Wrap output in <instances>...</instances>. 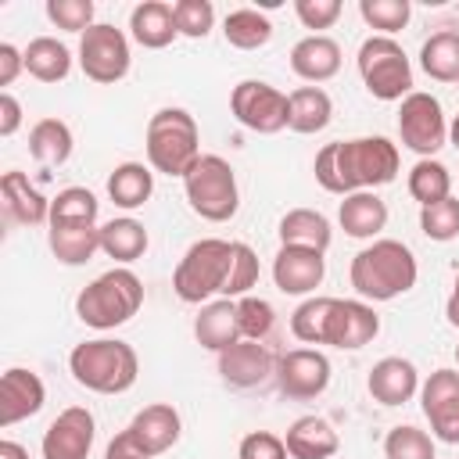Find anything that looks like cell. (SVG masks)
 I'll list each match as a JSON object with an SVG mask.
<instances>
[{
    "instance_id": "42",
    "label": "cell",
    "mask_w": 459,
    "mask_h": 459,
    "mask_svg": "<svg viewBox=\"0 0 459 459\" xmlns=\"http://www.w3.org/2000/svg\"><path fill=\"white\" fill-rule=\"evenodd\" d=\"M359 14L369 29H380V36H391L409 25L412 4L409 0H359Z\"/></svg>"
},
{
    "instance_id": "39",
    "label": "cell",
    "mask_w": 459,
    "mask_h": 459,
    "mask_svg": "<svg viewBox=\"0 0 459 459\" xmlns=\"http://www.w3.org/2000/svg\"><path fill=\"white\" fill-rule=\"evenodd\" d=\"M237 326L244 341H265L276 326V308L258 294H244L237 298Z\"/></svg>"
},
{
    "instance_id": "5",
    "label": "cell",
    "mask_w": 459,
    "mask_h": 459,
    "mask_svg": "<svg viewBox=\"0 0 459 459\" xmlns=\"http://www.w3.org/2000/svg\"><path fill=\"white\" fill-rule=\"evenodd\" d=\"M140 305H143L140 276L126 265H115L79 290L75 316H79V323H86L93 330H115V326L129 323L140 312Z\"/></svg>"
},
{
    "instance_id": "9",
    "label": "cell",
    "mask_w": 459,
    "mask_h": 459,
    "mask_svg": "<svg viewBox=\"0 0 459 459\" xmlns=\"http://www.w3.org/2000/svg\"><path fill=\"white\" fill-rule=\"evenodd\" d=\"M129 65H133V54L122 29L97 22L79 36V68L90 82H100V86L122 82L129 75Z\"/></svg>"
},
{
    "instance_id": "17",
    "label": "cell",
    "mask_w": 459,
    "mask_h": 459,
    "mask_svg": "<svg viewBox=\"0 0 459 459\" xmlns=\"http://www.w3.org/2000/svg\"><path fill=\"white\" fill-rule=\"evenodd\" d=\"M47 402V387L39 380V373L11 366L0 377V427H14L29 416H36Z\"/></svg>"
},
{
    "instance_id": "16",
    "label": "cell",
    "mask_w": 459,
    "mask_h": 459,
    "mask_svg": "<svg viewBox=\"0 0 459 459\" xmlns=\"http://www.w3.org/2000/svg\"><path fill=\"white\" fill-rule=\"evenodd\" d=\"M276 373V355L262 344V341H237L226 351H219V377L222 384L247 391V387H262L269 377Z\"/></svg>"
},
{
    "instance_id": "45",
    "label": "cell",
    "mask_w": 459,
    "mask_h": 459,
    "mask_svg": "<svg viewBox=\"0 0 459 459\" xmlns=\"http://www.w3.org/2000/svg\"><path fill=\"white\" fill-rule=\"evenodd\" d=\"M47 18L65 32H86L93 22V0H47Z\"/></svg>"
},
{
    "instance_id": "10",
    "label": "cell",
    "mask_w": 459,
    "mask_h": 459,
    "mask_svg": "<svg viewBox=\"0 0 459 459\" xmlns=\"http://www.w3.org/2000/svg\"><path fill=\"white\" fill-rule=\"evenodd\" d=\"M230 111L244 129L258 136L287 129V93L265 79H240L230 93Z\"/></svg>"
},
{
    "instance_id": "29",
    "label": "cell",
    "mask_w": 459,
    "mask_h": 459,
    "mask_svg": "<svg viewBox=\"0 0 459 459\" xmlns=\"http://www.w3.org/2000/svg\"><path fill=\"white\" fill-rule=\"evenodd\" d=\"M333 240V226L323 212L316 208H290L280 219V244L283 247H308V251H323Z\"/></svg>"
},
{
    "instance_id": "46",
    "label": "cell",
    "mask_w": 459,
    "mask_h": 459,
    "mask_svg": "<svg viewBox=\"0 0 459 459\" xmlns=\"http://www.w3.org/2000/svg\"><path fill=\"white\" fill-rule=\"evenodd\" d=\"M237 459H287V445L273 430H251L240 437Z\"/></svg>"
},
{
    "instance_id": "14",
    "label": "cell",
    "mask_w": 459,
    "mask_h": 459,
    "mask_svg": "<svg viewBox=\"0 0 459 459\" xmlns=\"http://www.w3.org/2000/svg\"><path fill=\"white\" fill-rule=\"evenodd\" d=\"M420 405L430 434L445 445H459V369H434L420 384Z\"/></svg>"
},
{
    "instance_id": "21",
    "label": "cell",
    "mask_w": 459,
    "mask_h": 459,
    "mask_svg": "<svg viewBox=\"0 0 459 459\" xmlns=\"http://www.w3.org/2000/svg\"><path fill=\"white\" fill-rule=\"evenodd\" d=\"M366 387H369L373 402H380V405H405L420 391V373H416V366L409 359L387 355L369 369Z\"/></svg>"
},
{
    "instance_id": "38",
    "label": "cell",
    "mask_w": 459,
    "mask_h": 459,
    "mask_svg": "<svg viewBox=\"0 0 459 459\" xmlns=\"http://www.w3.org/2000/svg\"><path fill=\"white\" fill-rule=\"evenodd\" d=\"M97 212H100V201L86 186H65L50 201V222H97Z\"/></svg>"
},
{
    "instance_id": "31",
    "label": "cell",
    "mask_w": 459,
    "mask_h": 459,
    "mask_svg": "<svg viewBox=\"0 0 459 459\" xmlns=\"http://www.w3.org/2000/svg\"><path fill=\"white\" fill-rule=\"evenodd\" d=\"M147 244H151V237H147L143 222H136L133 215H118V219L100 226V251L108 258H115L118 265H129V262L143 258Z\"/></svg>"
},
{
    "instance_id": "37",
    "label": "cell",
    "mask_w": 459,
    "mask_h": 459,
    "mask_svg": "<svg viewBox=\"0 0 459 459\" xmlns=\"http://www.w3.org/2000/svg\"><path fill=\"white\" fill-rule=\"evenodd\" d=\"M262 276V265H258V255L255 247H247L244 240H233V255H230V273H226V283H222V298H244Z\"/></svg>"
},
{
    "instance_id": "41",
    "label": "cell",
    "mask_w": 459,
    "mask_h": 459,
    "mask_svg": "<svg viewBox=\"0 0 459 459\" xmlns=\"http://www.w3.org/2000/svg\"><path fill=\"white\" fill-rule=\"evenodd\" d=\"M387 459H434V437L412 423H398L384 437Z\"/></svg>"
},
{
    "instance_id": "8",
    "label": "cell",
    "mask_w": 459,
    "mask_h": 459,
    "mask_svg": "<svg viewBox=\"0 0 459 459\" xmlns=\"http://www.w3.org/2000/svg\"><path fill=\"white\" fill-rule=\"evenodd\" d=\"M359 75L369 97L377 100H405L412 93V65L394 36H369L359 47Z\"/></svg>"
},
{
    "instance_id": "12",
    "label": "cell",
    "mask_w": 459,
    "mask_h": 459,
    "mask_svg": "<svg viewBox=\"0 0 459 459\" xmlns=\"http://www.w3.org/2000/svg\"><path fill=\"white\" fill-rule=\"evenodd\" d=\"M276 387L287 398H319L330 387V359L319 348H290L276 355Z\"/></svg>"
},
{
    "instance_id": "3",
    "label": "cell",
    "mask_w": 459,
    "mask_h": 459,
    "mask_svg": "<svg viewBox=\"0 0 459 459\" xmlns=\"http://www.w3.org/2000/svg\"><path fill=\"white\" fill-rule=\"evenodd\" d=\"M68 373L79 387H86L93 394H122L136 384L140 359H136L133 344H126L118 337H93V341H82L72 348Z\"/></svg>"
},
{
    "instance_id": "11",
    "label": "cell",
    "mask_w": 459,
    "mask_h": 459,
    "mask_svg": "<svg viewBox=\"0 0 459 459\" xmlns=\"http://www.w3.org/2000/svg\"><path fill=\"white\" fill-rule=\"evenodd\" d=\"M398 136L420 158H434L448 143V122L441 100L423 90H412L398 108Z\"/></svg>"
},
{
    "instance_id": "6",
    "label": "cell",
    "mask_w": 459,
    "mask_h": 459,
    "mask_svg": "<svg viewBox=\"0 0 459 459\" xmlns=\"http://www.w3.org/2000/svg\"><path fill=\"white\" fill-rule=\"evenodd\" d=\"M230 255H233V240L222 237H201L186 247V255L179 258L176 273H172V290L179 301L186 305H208L215 301V294L222 298V283L230 273Z\"/></svg>"
},
{
    "instance_id": "27",
    "label": "cell",
    "mask_w": 459,
    "mask_h": 459,
    "mask_svg": "<svg viewBox=\"0 0 459 459\" xmlns=\"http://www.w3.org/2000/svg\"><path fill=\"white\" fill-rule=\"evenodd\" d=\"M129 36H133L143 50H165V47L179 36L172 4H161V0H143V4H136L133 14H129Z\"/></svg>"
},
{
    "instance_id": "18",
    "label": "cell",
    "mask_w": 459,
    "mask_h": 459,
    "mask_svg": "<svg viewBox=\"0 0 459 459\" xmlns=\"http://www.w3.org/2000/svg\"><path fill=\"white\" fill-rule=\"evenodd\" d=\"M326 276V258L323 251L308 247H283L273 258V283L280 294H312Z\"/></svg>"
},
{
    "instance_id": "28",
    "label": "cell",
    "mask_w": 459,
    "mask_h": 459,
    "mask_svg": "<svg viewBox=\"0 0 459 459\" xmlns=\"http://www.w3.org/2000/svg\"><path fill=\"white\" fill-rule=\"evenodd\" d=\"M333 118V100L323 86H298L287 93V129L312 136L323 133Z\"/></svg>"
},
{
    "instance_id": "7",
    "label": "cell",
    "mask_w": 459,
    "mask_h": 459,
    "mask_svg": "<svg viewBox=\"0 0 459 459\" xmlns=\"http://www.w3.org/2000/svg\"><path fill=\"white\" fill-rule=\"evenodd\" d=\"M183 190H186L190 212L201 215L204 222H230L240 208L237 172L219 154H201L197 165L183 176Z\"/></svg>"
},
{
    "instance_id": "44",
    "label": "cell",
    "mask_w": 459,
    "mask_h": 459,
    "mask_svg": "<svg viewBox=\"0 0 459 459\" xmlns=\"http://www.w3.org/2000/svg\"><path fill=\"white\" fill-rule=\"evenodd\" d=\"M172 14H176L179 36H186V39H204L215 25V7L208 0H176Z\"/></svg>"
},
{
    "instance_id": "24",
    "label": "cell",
    "mask_w": 459,
    "mask_h": 459,
    "mask_svg": "<svg viewBox=\"0 0 459 459\" xmlns=\"http://www.w3.org/2000/svg\"><path fill=\"white\" fill-rule=\"evenodd\" d=\"M337 222L348 237L355 240H377V233L387 226V204L377 190H359L348 194L337 208Z\"/></svg>"
},
{
    "instance_id": "48",
    "label": "cell",
    "mask_w": 459,
    "mask_h": 459,
    "mask_svg": "<svg viewBox=\"0 0 459 459\" xmlns=\"http://www.w3.org/2000/svg\"><path fill=\"white\" fill-rule=\"evenodd\" d=\"M25 72V50L14 43H0V86H11Z\"/></svg>"
},
{
    "instance_id": "1",
    "label": "cell",
    "mask_w": 459,
    "mask_h": 459,
    "mask_svg": "<svg viewBox=\"0 0 459 459\" xmlns=\"http://www.w3.org/2000/svg\"><path fill=\"white\" fill-rule=\"evenodd\" d=\"M398 169H402V158L387 136L333 140V143H323L312 161L316 183L337 197L387 186V183H394Z\"/></svg>"
},
{
    "instance_id": "43",
    "label": "cell",
    "mask_w": 459,
    "mask_h": 459,
    "mask_svg": "<svg viewBox=\"0 0 459 459\" xmlns=\"http://www.w3.org/2000/svg\"><path fill=\"white\" fill-rule=\"evenodd\" d=\"M420 230L427 240H437V244L455 240L459 237V197H445L437 204L420 208Z\"/></svg>"
},
{
    "instance_id": "23",
    "label": "cell",
    "mask_w": 459,
    "mask_h": 459,
    "mask_svg": "<svg viewBox=\"0 0 459 459\" xmlns=\"http://www.w3.org/2000/svg\"><path fill=\"white\" fill-rule=\"evenodd\" d=\"M283 445H287L290 459H330V455H337L341 437H337L330 420H323V416H298L287 427Z\"/></svg>"
},
{
    "instance_id": "51",
    "label": "cell",
    "mask_w": 459,
    "mask_h": 459,
    "mask_svg": "<svg viewBox=\"0 0 459 459\" xmlns=\"http://www.w3.org/2000/svg\"><path fill=\"white\" fill-rule=\"evenodd\" d=\"M445 319L459 330V273H455V280H452V294H448V301H445Z\"/></svg>"
},
{
    "instance_id": "15",
    "label": "cell",
    "mask_w": 459,
    "mask_h": 459,
    "mask_svg": "<svg viewBox=\"0 0 459 459\" xmlns=\"http://www.w3.org/2000/svg\"><path fill=\"white\" fill-rule=\"evenodd\" d=\"M93 437H97L93 412L86 405H68L43 430L39 452H43V459H86L93 448Z\"/></svg>"
},
{
    "instance_id": "33",
    "label": "cell",
    "mask_w": 459,
    "mask_h": 459,
    "mask_svg": "<svg viewBox=\"0 0 459 459\" xmlns=\"http://www.w3.org/2000/svg\"><path fill=\"white\" fill-rule=\"evenodd\" d=\"M25 72L39 82H61L72 72V50L54 36H36L25 47Z\"/></svg>"
},
{
    "instance_id": "36",
    "label": "cell",
    "mask_w": 459,
    "mask_h": 459,
    "mask_svg": "<svg viewBox=\"0 0 459 459\" xmlns=\"http://www.w3.org/2000/svg\"><path fill=\"white\" fill-rule=\"evenodd\" d=\"M409 197L420 201V208L452 197V172L437 158H420L409 169Z\"/></svg>"
},
{
    "instance_id": "13",
    "label": "cell",
    "mask_w": 459,
    "mask_h": 459,
    "mask_svg": "<svg viewBox=\"0 0 459 459\" xmlns=\"http://www.w3.org/2000/svg\"><path fill=\"white\" fill-rule=\"evenodd\" d=\"M380 333V316L362 298H333L326 312V333L323 344L341 351H359Z\"/></svg>"
},
{
    "instance_id": "32",
    "label": "cell",
    "mask_w": 459,
    "mask_h": 459,
    "mask_svg": "<svg viewBox=\"0 0 459 459\" xmlns=\"http://www.w3.org/2000/svg\"><path fill=\"white\" fill-rule=\"evenodd\" d=\"M72 129L68 122L61 118H39L32 129H29V154L43 165V169H61L68 158H72Z\"/></svg>"
},
{
    "instance_id": "52",
    "label": "cell",
    "mask_w": 459,
    "mask_h": 459,
    "mask_svg": "<svg viewBox=\"0 0 459 459\" xmlns=\"http://www.w3.org/2000/svg\"><path fill=\"white\" fill-rule=\"evenodd\" d=\"M0 459H29V452H25V445L4 437V441H0Z\"/></svg>"
},
{
    "instance_id": "26",
    "label": "cell",
    "mask_w": 459,
    "mask_h": 459,
    "mask_svg": "<svg viewBox=\"0 0 459 459\" xmlns=\"http://www.w3.org/2000/svg\"><path fill=\"white\" fill-rule=\"evenodd\" d=\"M194 337L201 348L208 351H226L230 344L240 341V326H237V301L233 298H215L208 305H201L197 319H194Z\"/></svg>"
},
{
    "instance_id": "35",
    "label": "cell",
    "mask_w": 459,
    "mask_h": 459,
    "mask_svg": "<svg viewBox=\"0 0 459 459\" xmlns=\"http://www.w3.org/2000/svg\"><path fill=\"white\" fill-rule=\"evenodd\" d=\"M222 36L237 50H258L273 39V22L258 7H237L222 18Z\"/></svg>"
},
{
    "instance_id": "49",
    "label": "cell",
    "mask_w": 459,
    "mask_h": 459,
    "mask_svg": "<svg viewBox=\"0 0 459 459\" xmlns=\"http://www.w3.org/2000/svg\"><path fill=\"white\" fill-rule=\"evenodd\" d=\"M22 126V104L11 90L0 93V136H14Z\"/></svg>"
},
{
    "instance_id": "25",
    "label": "cell",
    "mask_w": 459,
    "mask_h": 459,
    "mask_svg": "<svg viewBox=\"0 0 459 459\" xmlns=\"http://www.w3.org/2000/svg\"><path fill=\"white\" fill-rule=\"evenodd\" d=\"M47 244L61 265H86L100 251V226L97 222H50Z\"/></svg>"
},
{
    "instance_id": "20",
    "label": "cell",
    "mask_w": 459,
    "mask_h": 459,
    "mask_svg": "<svg viewBox=\"0 0 459 459\" xmlns=\"http://www.w3.org/2000/svg\"><path fill=\"white\" fill-rule=\"evenodd\" d=\"M290 72L312 86L333 79L341 72V43L323 36V32H312L305 39H298L290 47Z\"/></svg>"
},
{
    "instance_id": "50",
    "label": "cell",
    "mask_w": 459,
    "mask_h": 459,
    "mask_svg": "<svg viewBox=\"0 0 459 459\" xmlns=\"http://www.w3.org/2000/svg\"><path fill=\"white\" fill-rule=\"evenodd\" d=\"M104 459H151V455L133 441V434H129V430H122V434H115V437L108 441Z\"/></svg>"
},
{
    "instance_id": "54",
    "label": "cell",
    "mask_w": 459,
    "mask_h": 459,
    "mask_svg": "<svg viewBox=\"0 0 459 459\" xmlns=\"http://www.w3.org/2000/svg\"><path fill=\"white\" fill-rule=\"evenodd\" d=\"M455 362H459V344H455Z\"/></svg>"
},
{
    "instance_id": "30",
    "label": "cell",
    "mask_w": 459,
    "mask_h": 459,
    "mask_svg": "<svg viewBox=\"0 0 459 459\" xmlns=\"http://www.w3.org/2000/svg\"><path fill=\"white\" fill-rule=\"evenodd\" d=\"M151 194H154V169L151 165H143V161H122V165L111 169V176H108V197L118 208H126V212L143 208L151 201Z\"/></svg>"
},
{
    "instance_id": "34",
    "label": "cell",
    "mask_w": 459,
    "mask_h": 459,
    "mask_svg": "<svg viewBox=\"0 0 459 459\" xmlns=\"http://www.w3.org/2000/svg\"><path fill=\"white\" fill-rule=\"evenodd\" d=\"M420 68L434 82H459V32L441 29L420 47Z\"/></svg>"
},
{
    "instance_id": "40",
    "label": "cell",
    "mask_w": 459,
    "mask_h": 459,
    "mask_svg": "<svg viewBox=\"0 0 459 459\" xmlns=\"http://www.w3.org/2000/svg\"><path fill=\"white\" fill-rule=\"evenodd\" d=\"M330 301H333V298H323V294L305 298V301L290 312V333H294L298 341H305V344H323Z\"/></svg>"
},
{
    "instance_id": "19",
    "label": "cell",
    "mask_w": 459,
    "mask_h": 459,
    "mask_svg": "<svg viewBox=\"0 0 459 459\" xmlns=\"http://www.w3.org/2000/svg\"><path fill=\"white\" fill-rule=\"evenodd\" d=\"M126 430H129L133 441L154 459V455L169 452V448L179 441V434H183V416H179V409L169 405V402H151V405H143V409L129 420Z\"/></svg>"
},
{
    "instance_id": "53",
    "label": "cell",
    "mask_w": 459,
    "mask_h": 459,
    "mask_svg": "<svg viewBox=\"0 0 459 459\" xmlns=\"http://www.w3.org/2000/svg\"><path fill=\"white\" fill-rule=\"evenodd\" d=\"M448 143H452V147L459 151V115H455V118L448 122Z\"/></svg>"
},
{
    "instance_id": "47",
    "label": "cell",
    "mask_w": 459,
    "mask_h": 459,
    "mask_svg": "<svg viewBox=\"0 0 459 459\" xmlns=\"http://www.w3.org/2000/svg\"><path fill=\"white\" fill-rule=\"evenodd\" d=\"M341 0H294V14L305 29H330L341 18Z\"/></svg>"
},
{
    "instance_id": "4",
    "label": "cell",
    "mask_w": 459,
    "mask_h": 459,
    "mask_svg": "<svg viewBox=\"0 0 459 459\" xmlns=\"http://www.w3.org/2000/svg\"><path fill=\"white\" fill-rule=\"evenodd\" d=\"M201 158V129L186 108H158L147 122V165L183 179Z\"/></svg>"
},
{
    "instance_id": "22",
    "label": "cell",
    "mask_w": 459,
    "mask_h": 459,
    "mask_svg": "<svg viewBox=\"0 0 459 459\" xmlns=\"http://www.w3.org/2000/svg\"><path fill=\"white\" fill-rule=\"evenodd\" d=\"M0 197H4V208H7V215L14 222H22V226H43V222H50V201L29 183L25 172L7 169L0 176Z\"/></svg>"
},
{
    "instance_id": "2",
    "label": "cell",
    "mask_w": 459,
    "mask_h": 459,
    "mask_svg": "<svg viewBox=\"0 0 459 459\" xmlns=\"http://www.w3.org/2000/svg\"><path fill=\"white\" fill-rule=\"evenodd\" d=\"M416 276H420L416 255L409 251V244L391 237L366 244L348 269V280L362 301H394L416 287Z\"/></svg>"
}]
</instances>
